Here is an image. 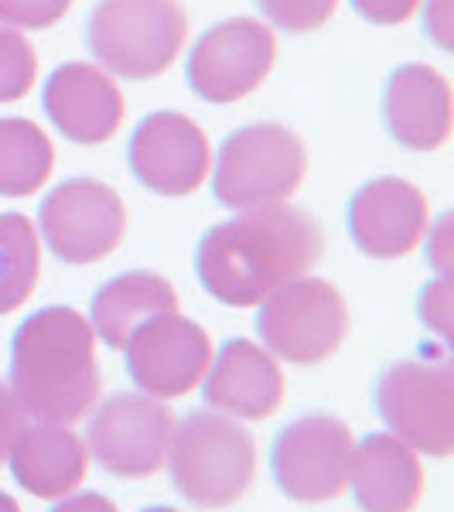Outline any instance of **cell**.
<instances>
[{"label": "cell", "instance_id": "cell-24", "mask_svg": "<svg viewBox=\"0 0 454 512\" xmlns=\"http://www.w3.org/2000/svg\"><path fill=\"white\" fill-rule=\"evenodd\" d=\"M257 4L270 24L291 31V35H304L332 18L338 0H257Z\"/></svg>", "mask_w": 454, "mask_h": 512}, {"label": "cell", "instance_id": "cell-15", "mask_svg": "<svg viewBox=\"0 0 454 512\" xmlns=\"http://www.w3.org/2000/svg\"><path fill=\"white\" fill-rule=\"evenodd\" d=\"M205 407L236 420H267L284 403V373L277 359L250 338H229L219 355H212L202 376Z\"/></svg>", "mask_w": 454, "mask_h": 512}, {"label": "cell", "instance_id": "cell-18", "mask_svg": "<svg viewBox=\"0 0 454 512\" xmlns=\"http://www.w3.org/2000/svg\"><path fill=\"white\" fill-rule=\"evenodd\" d=\"M349 485L362 512H414L424 495V468L400 437L369 434L352 451Z\"/></svg>", "mask_w": 454, "mask_h": 512}, {"label": "cell", "instance_id": "cell-12", "mask_svg": "<svg viewBox=\"0 0 454 512\" xmlns=\"http://www.w3.org/2000/svg\"><path fill=\"white\" fill-rule=\"evenodd\" d=\"M277 62V38L263 21L233 18L198 38L185 79L205 103H236L263 86Z\"/></svg>", "mask_w": 454, "mask_h": 512}, {"label": "cell", "instance_id": "cell-32", "mask_svg": "<svg viewBox=\"0 0 454 512\" xmlns=\"http://www.w3.org/2000/svg\"><path fill=\"white\" fill-rule=\"evenodd\" d=\"M0 512H21L18 499H11L7 492H0Z\"/></svg>", "mask_w": 454, "mask_h": 512}, {"label": "cell", "instance_id": "cell-7", "mask_svg": "<svg viewBox=\"0 0 454 512\" xmlns=\"http://www.w3.org/2000/svg\"><path fill=\"white\" fill-rule=\"evenodd\" d=\"M376 410L393 437L431 458L454 451V373L448 362L400 359L379 376Z\"/></svg>", "mask_w": 454, "mask_h": 512}, {"label": "cell", "instance_id": "cell-23", "mask_svg": "<svg viewBox=\"0 0 454 512\" xmlns=\"http://www.w3.org/2000/svg\"><path fill=\"white\" fill-rule=\"evenodd\" d=\"M38 59L31 41L14 28H0V103H14L35 86Z\"/></svg>", "mask_w": 454, "mask_h": 512}, {"label": "cell", "instance_id": "cell-2", "mask_svg": "<svg viewBox=\"0 0 454 512\" xmlns=\"http://www.w3.org/2000/svg\"><path fill=\"white\" fill-rule=\"evenodd\" d=\"M7 386L38 424L69 427L96 410L103 376L89 321L62 304L35 311L14 332Z\"/></svg>", "mask_w": 454, "mask_h": 512}, {"label": "cell", "instance_id": "cell-25", "mask_svg": "<svg viewBox=\"0 0 454 512\" xmlns=\"http://www.w3.org/2000/svg\"><path fill=\"white\" fill-rule=\"evenodd\" d=\"M72 0H0V24L14 31L55 28L69 14Z\"/></svg>", "mask_w": 454, "mask_h": 512}, {"label": "cell", "instance_id": "cell-3", "mask_svg": "<svg viewBox=\"0 0 454 512\" xmlns=\"http://www.w3.org/2000/svg\"><path fill=\"white\" fill-rule=\"evenodd\" d=\"M175 489L198 509H229L250 492L257 444L236 417L195 410L175 424L164 458Z\"/></svg>", "mask_w": 454, "mask_h": 512}, {"label": "cell", "instance_id": "cell-30", "mask_svg": "<svg viewBox=\"0 0 454 512\" xmlns=\"http://www.w3.org/2000/svg\"><path fill=\"white\" fill-rule=\"evenodd\" d=\"M448 236H451V216H444L441 222H437L434 233L427 229V239H431L427 253H431V263L437 267V274H441V277H448V270H451V243H448Z\"/></svg>", "mask_w": 454, "mask_h": 512}, {"label": "cell", "instance_id": "cell-29", "mask_svg": "<svg viewBox=\"0 0 454 512\" xmlns=\"http://www.w3.org/2000/svg\"><path fill=\"white\" fill-rule=\"evenodd\" d=\"M424 28L441 48H451V0H427Z\"/></svg>", "mask_w": 454, "mask_h": 512}, {"label": "cell", "instance_id": "cell-8", "mask_svg": "<svg viewBox=\"0 0 454 512\" xmlns=\"http://www.w3.org/2000/svg\"><path fill=\"white\" fill-rule=\"evenodd\" d=\"M352 431L332 414H304L277 434L270 472L277 489L294 502H332L349 485Z\"/></svg>", "mask_w": 454, "mask_h": 512}, {"label": "cell", "instance_id": "cell-11", "mask_svg": "<svg viewBox=\"0 0 454 512\" xmlns=\"http://www.w3.org/2000/svg\"><path fill=\"white\" fill-rule=\"evenodd\" d=\"M123 362L140 393L175 400L192 393L212 366V338L198 321L168 311L147 318L123 342Z\"/></svg>", "mask_w": 454, "mask_h": 512}, {"label": "cell", "instance_id": "cell-21", "mask_svg": "<svg viewBox=\"0 0 454 512\" xmlns=\"http://www.w3.org/2000/svg\"><path fill=\"white\" fill-rule=\"evenodd\" d=\"M55 168V147L35 120L4 117L0 120V195L28 198Z\"/></svg>", "mask_w": 454, "mask_h": 512}, {"label": "cell", "instance_id": "cell-27", "mask_svg": "<svg viewBox=\"0 0 454 512\" xmlns=\"http://www.w3.org/2000/svg\"><path fill=\"white\" fill-rule=\"evenodd\" d=\"M24 410H21V403L14 400V393H11V386L7 383H0V465L7 461V454H11L14 448V441H18V434L24 431Z\"/></svg>", "mask_w": 454, "mask_h": 512}, {"label": "cell", "instance_id": "cell-5", "mask_svg": "<svg viewBox=\"0 0 454 512\" xmlns=\"http://www.w3.org/2000/svg\"><path fill=\"white\" fill-rule=\"evenodd\" d=\"M308 171V154L284 123H253L226 137L212 175V192L226 209L250 212L280 205L297 192Z\"/></svg>", "mask_w": 454, "mask_h": 512}, {"label": "cell", "instance_id": "cell-26", "mask_svg": "<svg viewBox=\"0 0 454 512\" xmlns=\"http://www.w3.org/2000/svg\"><path fill=\"white\" fill-rule=\"evenodd\" d=\"M420 318L427 321V328H434L441 338L451 332V277H437L434 284L424 287L420 294Z\"/></svg>", "mask_w": 454, "mask_h": 512}, {"label": "cell", "instance_id": "cell-20", "mask_svg": "<svg viewBox=\"0 0 454 512\" xmlns=\"http://www.w3.org/2000/svg\"><path fill=\"white\" fill-rule=\"evenodd\" d=\"M175 308H178V294L168 280L151 274V270H130V274L106 280L93 294L89 328L110 349H123V342L134 335L137 325H144L147 318L168 315Z\"/></svg>", "mask_w": 454, "mask_h": 512}, {"label": "cell", "instance_id": "cell-4", "mask_svg": "<svg viewBox=\"0 0 454 512\" xmlns=\"http://www.w3.org/2000/svg\"><path fill=\"white\" fill-rule=\"evenodd\" d=\"M188 38L178 0H99L89 18V48L113 76L140 82L168 72Z\"/></svg>", "mask_w": 454, "mask_h": 512}, {"label": "cell", "instance_id": "cell-19", "mask_svg": "<svg viewBox=\"0 0 454 512\" xmlns=\"http://www.w3.org/2000/svg\"><path fill=\"white\" fill-rule=\"evenodd\" d=\"M14 482L35 499H65L89 472V451L69 427L35 424L24 427L7 454Z\"/></svg>", "mask_w": 454, "mask_h": 512}, {"label": "cell", "instance_id": "cell-13", "mask_svg": "<svg viewBox=\"0 0 454 512\" xmlns=\"http://www.w3.org/2000/svg\"><path fill=\"white\" fill-rule=\"evenodd\" d=\"M212 168V147L185 113H151L130 137V171L154 195H192Z\"/></svg>", "mask_w": 454, "mask_h": 512}, {"label": "cell", "instance_id": "cell-16", "mask_svg": "<svg viewBox=\"0 0 454 512\" xmlns=\"http://www.w3.org/2000/svg\"><path fill=\"white\" fill-rule=\"evenodd\" d=\"M45 113L62 137L76 144H106L123 123V93L99 65L69 62L45 82Z\"/></svg>", "mask_w": 454, "mask_h": 512}, {"label": "cell", "instance_id": "cell-14", "mask_svg": "<svg viewBox=\"0 0 454 512\" xmlns=\"http://www.w3.org/2000/svg\"><path fill=\"white\" fill-rule=\"evenodd\" d=\"M431 229V209L417 185L403 178H376L349 202L352 243L373 260H400L417 250Z\"/></svg>", "mask_w": 454, "mask_h": 512}, {"label": "cell", "instance_id": "cell-17", "mask_svg": "<svg viewBox=\"0 0 454 512\" xmlns=\"http://www.w3.org/2000/svg\"><path fill=\"white\" fill-rule=\"evenodd\" d=\"M383 117L407 151H437L451 137V86L431 65H400L386 82Z\"/></svg>", "mask_w": 454, "mask_h": 512}, {"label": "cell", "instance_id": "cell-1", "mask_svg": "<svg viewBox=\"0 0 454 512\" xmlns=\"http://www.w3.org/2000/svg\"><path fill=\"white\" fill-rule=\"evenodd\" d=\"M325 233L318 219L294 205H263L219 222L195 253L198 284L229 308H257L280 284L318 267Z\"/></svg>", "mask_w": 454, "mask_h": 512}, {"label": "cell", "instance_id": "cell-33", "mask_svg": "<svg viewBox=\"0 0 454 512\" xmlns=\"http://www.w3.org/2000/svg\"><path fill=\"white\" fill-rule=\"evenodd\" d=\"M140 512H178V509H171V506H147V509H140Z\"/></svg>", "mask_w": 454, "mask_h": 512}, {"label": "cell", "instance_id": "cell-10", "mask_svg": "<svg viewBox=\"0 0 454 512\" xmlns=\"http://www.w3.org/2000/svg\"><path fill=\"white\" fill-rule=\"evenodd\" d=\"M38 222L45 246L62 263L89 267L120 246L127 233V205L103 181L72 178L45 195Z\"/></svg>", "mask_w": 454, "mask_h": 512}, {"label": "cell", "instance_id": "cell-9", "mask_svg": "<svg viewBox=\"0 0 454 512\" xmlns=\"http://www.w3.org/2000/svg\"><path fill=\"white\" fill-rule=\"evenodd\" d=\"M175 417L147 393H117L89 417L86 451L117 478H151L168 458Z\"/></svg>", "mask_w": 454, "mask_h": 512}, {"label": "cell", "instance_id": "cell-28", "mask_svg": "<svg viewBox=\"0 0 454 512\" xmlns=\"http://www.w3.org/2000/svg\"><path fill=\"white\" fill-rule=\"evenodd\" d=\"M352 7L373 24H403L417 14L420 0H352Z\"/></svg>", "mask_w": 454, "mask_h": 512}, {"label": "cell", "instance_id": "cell-22", "mask_svg": "<svg viewBox=\"0 0 454 512\" xmlns=\"http://www.w3.org/2000/svg\"><path fill=\"white\" fill-rule=\"evenodd\" d=\"M41 274V246L28 216H0V315L18 311Z\"/></svg>", "mask_w": 454, "mask_h": 512}, {"label": "cell", "instance_id": "cell-6", "mask_svg": "<svg viewBox=\"0 0 454 512\" xmlns=\"http://www.w3.org/2000/svg\"><path fill=\"white\" fill-rule=\"evenodd\" d=\"M257 332L274 359L318 366L342 349L349 335V308L335 284L304 274L263 297Z\"/></svg>", "mask_w": 454, "mask_h": 512}, {"label": "cell", "instance_id": "cell-31", "mask_svg": "<svg viewBox=\"0 0 454 512\" xmlns=\"http://www.w3.org/2000/svg\"><path fill=\"white\" fill-rule=\"evenodd\" d=\"M52 512H120V509L99 492H79V495H65Z\"/></svg>", "mask_w": 454, "mask_h": 512}]
</instances>
